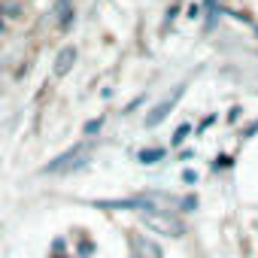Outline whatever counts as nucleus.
<instances>
[{
	"mask_svg": "<svg viewBox=\"0 0 258 258\" xmlns=\"http://www.w3.org/2000/svg\"><path fill=\"white\" fill-rule=\"evenodd\" d=\"M137 158H140L143 164H155V161H161V158H164V152H161V149H143Z\"/></svg>",
	"mask_w": 258,
	"mask_h": 258,
	"instance_id": "0eeeda50",
	"label": "nucleus"
},
{
	"mask_svg": "<svg viewBox=\"0 0 258 258\" xmlns=\"http://www.w3.org/2000/svg\"><path fill=\"white\" fill-rule=\"evenodd\" d=\"M134 249L140 252V258H161L158 243H149L146 237H137V240H134Z\"/></svg>",
	"mask_w": 258,
	"mask_h": 258,
	"instance_id": "39448f33",
	"label": "nucleus"
},
{
	"mask_svg": "<svg viewBox=\"0 0 258 258\" xmlns=\"http://www.w3.org/2000/svg\"><path fill=\"white\" fill-rule=\"evenodd\" d=\"M79 152H82V143H76V146H73V149H67L64 155H58V158H55L52 164H46L43 170H46V173H55V170H70V167H73L70 161H73V158H76Z\"/></svg>",
	"mask_w": 258,
	"mask_h": 258,
	"instance_id": "20e7f679",
	"label": "nucleus"
},
{
	"mask_svg": "<svg viewBox=\"0 0 258 258\" xmlns=\"http://www.w3.org/2000/svg\"><path fill=\"white\" fill-rule=\"evenodd\" d=\"M97 131H100V118H94V121L85 124V137H91V134H97Z\"/></svg>",
	"mask_w": 258,
	"mask_h": 258,
	"instance_id": "6e6552de",
	"label": "nucleus"
},
{
	"mask_svg": "<svg viewBox=\"0 0 258 258\" xmlns=\"http://www.w3.org/2000/svg\"><path fill=\"white\" fill-rule=\"evenodd\" d=\"M140 219H143L152 231H158V234H167V237H182L179 222H176V219H170V216H164V213H152V210H146V213H140Z\"/></svg>",
	"mask_w": 258,
	"mask_h": 258,
	"instance_id": "f257e3e1",
	"label": "nucleus"
},
{
	"mask_svg": "<svg viewBox=\"0 0 258 258\" xmlns=\"http://www.w3.org/2000/svg\"><path fill=\"white\" fill-rule=\"evenodd\" d=\"M76 58H79V52H76V46H64V49L58 52V58H55V73H58V76H67V73L73 70V64H76Z\"/></svg>",
	"mask_w": 258,
	"mask_h": 258,
	"instance_id": "7ed1b4c3",
	"label": "nucleus"
},
{
	"mask_svg": "<svg viewBox=\"0 0 258 258\" xmlns=\"http://www.w3.org/2000/svg\"><path fill=\"white\" fill-rule=\"evenodd\" d=\"M58 25L64 31L73 25V0H58Z\"/></svg>",
	"mask_w": 258,
	"mask_h": 258,
	"instance_id": "423d86ee",
	"label": "nucleus"
},
{
	"mask_svg": "<svg viewBox=\"0 0 258 258\" xmlns=\"http://www.w3.org/2000/svg\"><path fill=\"white\" fill-rule=\"evenodd\" d=\"M182 91H185V88L179 85V88H176V91H173L164 103H161V106H155V112H149V115H146V127H155L158 121H164V118H167V112H170V109L176 106V100L182 97Z\"/></svg>",
	"mask_w": 258,
	"mask_h": 258,
	"instance_id": "f03ea898",
	"label": "nucleus"
},
{
	"mask_svg": "<svg viewBox=\"0 0 258 258\" xmlns=\"http://www.w3.org/2000/svg\"><path fill=\"white\" fill-rule=\"evenodd\" d=\"M255 34H258V28H255Z\"/></svg>",
	"mask_w": 258,
	"mask_h": 258,
	"instance_id": "9d476101",
	"label": "nucleus"
},
{
	"mask_svg": "<svg viewBox=\"0 0 258 258\" xmlns=\"http://www.w3.org/2000/svg\"><path fill=\"white\" fill-rule=\"evenodd\" d=\"M185 134H188V124L176 127V134H173V143H182V140H185Z\"/></svg>",
	"mask_w": 258,
	"mask_h": 258,
	"instance_id": "1a4fd4ad",
	"label": "nucleus"
}]
</instances>
